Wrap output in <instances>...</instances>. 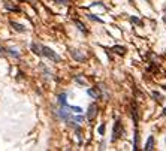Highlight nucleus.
I'll list each match as a JSON object with an SVG mask.
<instances>
[{
    "mask_svg": "<svg viewBox=\"0 0 166 151\" xmlns=\"http://www.w3.org/2000/svg\"><path fill=\"white\" fill-rule=\"evenodd\" d=\"M40 51H42V53H40L42 56L48 57V58H50V60H53V61H60V60H61L60 56H58V54H55V51H53V50H51V48H48V46H42V48H40Z\"/></svg>",
    "mask_w": 166,
    "mask_h": 151,
    "instance_id": "f257e3e1",
    "label": "nucleus"
},
{
    "mask_svg": "<svg viewBox=\"0 0 166 151\" xmlns=\"http://www.w3.org/2000/svg\"><path fill=\"white\" fill-rule=\"evenodd\" d=\"M123 126H121V121L120 120H117L115 121V124H114V135H112V141H117V139H120L121 136H123Z\"/></svg>",
    "mask_w": 166,
    "mask_h": 151,
    "instance_id": "f03ea898",
    "label": "nucleus"
},
{
    "mask_svg": "<svg viewBox=\"0 0 166 151\" xmlns=\"http://www.w3.org/2000/svg\"><path fill=\"white\" fill-rule=\"evenodd\" d=\"M96 114H97V106H96V103H92L88 106V111H87V118L92 121V120H94Z\"/></svg>",
    "mask_w": 166,
    "mask_h": 151,
    "instance_id": "7ed1b4c3",
    "label": "nucleus"
},
{
    "mask_svg": "<svg viewBox=\"0 0 166 151\" xmlns=\"http://www.w3.org/2000/svg\"><path fill=\"white\" fill-rule=\"evenodd\" d=\"M71 54H72V57H74L76 61H84L85 60V56L81 51H78V50H71Z\"/></svg>",
    "mask_w": 166,
    "mask_h": 151,
    "instance_id": "20e7f679",
    "label": "nucleus"
},
{
    "mask_svg": "<svg viewBox=\"0 0 166 151\" xmlns=\"http://www.w3.org/2000/svg\"><path fill=\"white\" fill-rule=\"evenodd\" d=\"M87 93H88V96H92L93 99H100V96H102L100 90H99L97 87H94V88H88Z\"/></svg>",
    "mask_w": 166,
    "mask_h": 151,
    "instance_id": "39448f33",
    "label": "nucleus"
},
{
    "mask_svg": "<svg viewBox=\"0 0 166 151\" xmlns=\"http://www.w3.org/2000/svg\"><path fill=\"white\" fill-rule=\"evenodd\" d=\"M112 53H115L118 56H124L126 54V48L124 46H120V45H115V46H112Z\"/></svg>",
    "mask_w": 166,
    "mask_h": 151,
    "instance_id": "423d86ee",
    "label": "nucleus"
},
{
    "mask_svg": "<svg viewBox=\"0 0 166 151\" xmlns=\"http://www.w3.org/2000/svg\"><path fill=\"white\" fill-rule=\"evenodd\" d=\"M9 24H11V26H12L17 32H21V33H24V32H26V27H24V26H21V24H18V22H15V21H11Z\"/></svg>",
    "mask_w": 166,
    "mask_h": 151,
    "instance_id": "0eeeda50",
    "label": "nucleus"
},
{
    "mask_svg": "<svg viewBox=\"0 0 166 151\" xmlns=\"http://www.w3.org/2000/svg\"><path fill=\"white\" fill-rule=\"evenodd\" d=\"M66 97H67V94H66V93H61V94H58V96H57V100H58V103H60V105H63V106H64V105H67V100H66Z\"/></svg>",
    "mask_w": 166,
    "mask_h": 151,
    "instance_id": "6e6552de",
    "label": "nucleus"
},
{
    "mask_svg": "<svg viewBox=\"0 0 166 151\" xmlns=\"http://www.w3.org/2000/svg\"><path fill=\"white\" fill-rule=\"evenodd\" d=\"M153 145H154V138H153V136H150V138H148L147 139V144H145V147H144V150H151V148H153Z\"/></svg>",
    "mask_w": 166,
    "mask_h": 151,
    "instance_id": "1a4fd4ad",
    "label": "nucleus"
},
{
    "mask_svg": "<svg viewBox=\"0 0 166 151\" xmlns=\"http://www.w3.org/2000/svg\"><path fill=\"white\" fill-rule=\"evenodd\" d=\"M30 48H32V51H33L35 54L40 56V53H42V51H40V48H42L40 45H37V43H32V45H30Z\"/></svg>",
    "mask_w": 166,
    "mask_h": 151,
    "instance_id": "9d476101",
    "label": "nucleus"
},
{
    "mask_svg": "<svg viewBox=\"0 0 166 151\" xmlns=\"http://www.w3.org/2000/svg\"><path fill=\"white\" fill-rule=\"evenodd\" d=\"M5 8H6L8 11H15V12H18V11H19V8L14 6V5H12L11 2H6V3H5Z\"/></svg>",
    "mask_w": 166,
    "mask_h": 151,
    "instance_id": "9b49d317",
    "label": "nucleus"
},
{
    "mask_svg": "<svg viewBox=\"0 0 166 151\" xmlns=\"http://www.w3.org/2000/svg\"><path fill=\"white\" fill-rule=\"evenodd\" d=\"M75 24H76V27H78V29H79V30H81L84 35H87V33H88V30L84 27V24H82V22H79V21H75Z\"/></svg>",
    "mask_w": 166,
    "mask_h": 151,
    "instance_id": "f8f14e48",
    "label": "nucleus"
},
{
    "mask_svg": "<svg viewBox=\"0 0 166 151\" xmlns=\"http://www.w3.org/2000/svg\"><path fill=\"white\" fill-rule=\"evenodd\" d=\"M67 108H69L72 112H75V114H81V112H82V109H81L79 106H67Z\"/></svg>",
    "mask_w": 166,
    "mask_h": 151,
    "instance_id": "ddd939ff",
    "label": "nucleus"
},
{
    "mask_svg": "<svg viewBox=\"0 0 166 151\" xmlns=\"http://www.w3.org/2000/svg\"><path fill=\"white\" fill-rule=\"evenodd\" d=\"M6 51H8V54H11V56H12V57H17V58H18V57H19V54H18V53H17L15 50H12V48H8Z\"/></svg>",
    "mask_w": 166,
    "mask_h": 151,
    "instance_id": "4468645a",
    "label": "nucleus"
},
{
    "mask_svg": "<svg viewBox=\"0 0 166 151\" xmlns=\"http://www.w3.org/2000/svg\"><path fill=\"white\" fill-rule=\"evenodd\" d=\"M130 21H132L133 24H138V26H142V21H141V19H138V18H135V17H132V18H130Z\"/></svg>",
    "mask_w": 166,
    "mask_h": 151,
    "instance_id": "2eb2a0df",
    "label": "nucleus"
},
{
    "mask_svg": "<svg viewBox=\"0 0 166 151\" xmlns=\"http://www.w3.org/2000/svg\"><path fill=\"white\" fill-rule=\"evenodd\" d=\"M88 19H92V21H96V22H103L100 18H97L96 15H88Z\"/></svg>",
    "mask_w": 166,
    "mask_h": 151,
    "instance_id": "dca6fc26",
    "label": "nucleus"
},
{
    "mask_svg": "<svg viewBox=\"0 0 166 151\" xmlns=\"http://www.w3.org/2000/svg\"><path fill=\"white\" fill-rule=\"evenodd\" d=\"M151 94H153V97H156V100H157V102H160V100H162V96L159 94L157 91H153Z\"/></svg>",
    "mask_w": 166,
    "mask_h": 151,
    "instance_id": "f3484780",
    "label": "nucleus"
},
{
    "mask_svg": "<svg viewBox=\"0 0 166 151\" xmlns=\"http://www.w3.org/2000/svg\"><path fill=\"white\" fill-rule=\"evenodd\" d=\"M97 132H99V135H103V133H105V124H100Z\"/></svg>",
    "mask_w": 166,
    "mask_h": 151,
    "instance_id": "a211bd4d",
    "label": "nucleus"
},
{
    "mask_svg": "<svg viewBox=\"0 0 166 151\" xmlns=\"http://www.w3.org/2000/svg\"><path fill=\"white\" fill-rule=\"evenodd\" d=\"M54 3H60V5H67V0H54Z\"/></svg>",
    "mask_w": 166,
    "mask_h": 151,
    "instance_id": "6ab92c4d",
    "label": "nucleus"
},
{
    "mask_svg": "<svg viewBox=\"0 0 166 151\" xmlns=\"http://www.w3.org/2000/svg\"><path fill=\"white\" fill-rule=\"evenodd\" d=\"M163 115H166V108H165V109H163Z\"/></svg>",
    "mask_w": 166,
    "mask_h": 151,
    "instance_id": "aec40b11",
    "label": "nucleus"
},
{
    "mask_svg": "<svg viewBox=\"0 0 166 151\" xmlns=\"http://www.w3.org/2000/svg\"><path fill=\"white\" fill-rule=\"evenodd\" d=\"M27 2H33V3H35V2H36V0H27Z\"/></svg>",
    "mask_w": 166,
    "mask_h": 151,
    "instance_id": "412c9836",
    "label": "nucleus"
},
{
    "mask_svg": "<svg viewBox=\"0 0 166 151\" xmlns=\"http://www.w3.org/2000/svg\"><path fill=\"white\" fill-rule=\"evenodd\" d=\"M163 88H165V90H166V85H165V87H163Z\"/></svg>",
    "mask_w": 166,
    "mask_h": 151,
    "instance_id": "4be33fe9",
    "label": "nucleus"
}]
</instances>
